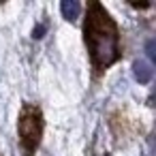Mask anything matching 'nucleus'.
Segmentation results:
<instances>
[{"instance_id": "2", "label": "nucleus", "mask_w": 156, "mask_h": 156, "mask_svg": "<svg viewBox=\"0 0 156 156\" xmlns=\"http://www.w3.org/2000/svg\"><path fill=\"white\" fill-rule=\"evenodd\" d=\"M17 137L24 156H34L43 137V113L37 105L24 103L17 120Z\"/></svg>"}, {"instance_id": "8", "label": "nucleus", "mask_w": 156, "mask_h": 156, "mask_svg": "<svg viewBox=\"0 0 156 156\" xmlns=\"http://www.w3.org/2000/svg\"><path fill=\"white\" fill-rule=\"evenodd\" d=\"M0 156H2V154H0Z\"/></svg>"}, {"instance_id": "3", "label": "nucleus", "mask_w": 156, "mask_h": 156, "mask_svg": "<svg viewBox=\"0 0 156 156\" xmlns=\"http://www.w3.org/2000/svg\"><path fill=\"white\" fill-rule=\"evenodd\" d=\"M133 73H135V79L139 83H150V79H152V64L147 60H137L133 64Z\"/></svg>"}, {"instance_id": "4", "label": "nucleus", "mask_w": 156, "mask_h": 156, "mask_svg": "<svg viewBox=\"0 0 156 156\" xmlns=\"http://www.w3.org/2000/svg\"><path fill=\"white\" fill-rule=\"evenodd\" d=\"M60 11H62V17L69 20V22H75L81 13V5L77 2V0H64V2L60 5Z\"/></svg>"}, {"instance_id": "7", "label": "nucleus", "mask_w": 156, "mask_h": 156, "mask_svg": "<svg viewBox=\"0 0 156 156\" xmlns=\"http://www.w3.org/2000/svg\"><path fill=\"white\" fill-rule=\"evenodd\" d=\"M105 156H109V154H105Z\"/></svg>"}, {"instance_id": "6", "label": "nucleus", "mask_w": 156, "mask_h": 156, "mask_svg": "<svg viewBox=\"0 0 156 156\" xmlns=\"http://www.w3.org/2000/svg\"><path fill=\"white\" fill-rule=\"evenodd\" d=\"M147 56H150V58L156 56V51H154V41H147Z\"/></svg>"}, {"instance_id": "1", "label": "nucleus", "mask_w": 156, "mask_h": 156, "mask_svg": "<svg viewBox=\"0 0 156 156\" xmlns=\"http://www.w3.org/2000/svg\"><path fill=\"white\" fill-rule=\"evenodd\" d=\"M83 41H86V47L90 54V64H92L96 77L101 73H105L122 56L118 26H115L113 17L98 2L88 5L86 22H83Z\"/></svg>"}, {"instance_id": "5", "label": "nucleus", "mask_w": 156, "mask_h": 156, "mask_svg": "<svg viewBox=\"0 0 156 156\" xmlns=\"http://www.w3.org/2000/svg\"><path fill=\"white\" fill-rule=\"evenodd\" d=\"M43 34H45V26H43V24L34 26V30H32V37H34V39H43Z\"/></svg>"}]
</instances>
